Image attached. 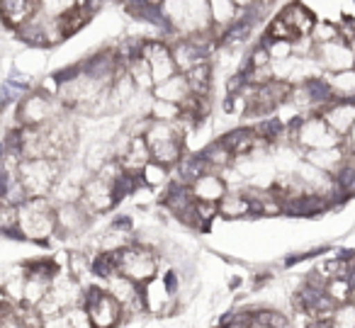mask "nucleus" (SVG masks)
<instances>
[{
	"label": "nucleus",
	"mask_w": 355,
	"mask_h": 328,
	"mask_svg": "<svg viewBox=\"0 0 355 328\" xmlns=\"http://www.w3.org/2000/svg\"><path fill=\"white\" fill-rule=\"evenodd\" d=\"M331 175H334L336 187H338L348 200L350 197H355V156L353 153H348V158H345V161L340 163Z\"/></svg>",
	"instance_id": "nucleus-22"
},
{
	"label": "nucleus",
	"mask_w": 355,
	"mask_h": 328,
	"mask_svg": "<svg viewBox=\"0 0 355 328\" xmlns=\"http://www.w3.org/2000/svg\"><path fill=\"white\" fill-rule=\"evenodd\" d=\"M88 219L90 212L76 202H61V207L56 209V229L64 234H80L88 226Z\"/></svg>",
	"instance_id": "nucleus-13"
},
{
	"label": "nucleus",
	"mask_w": 355,
	"mask_h": 328,
	"mask_svg": "<svg viewBox=\"0 0 355 328\" xmlns=\"http://www.w3.org/2000/svg\"><path fill=\"white\" fill-rule=\"evenodd\" d=\"M56 98L35 88L20 105H17V122L20 127H44L54 119Z\"/></svg>",
	"instance_id": "nucleus-5"
},
{
	"label": "nucleus",
	"mask_w": 355,
	"mask_h": 328,
	"mask_svg": "<svg viewBox=\"0 0 355 328\" xmlns=\"http://www.w3.org/2000/svg\"><path fill=\"white\" fill-rule=\"evenodd\" d=\"M17 229L25 239L44 241L56 231V207L46 197H30L17 207Z\"/></svg>",
	"instance_id": "nucleus-1"
},
{
	"label": "nucleus",
	"mask_w": 355,
	"mask_h": 328,
	"mask_svg": "<svg viewBox=\"0 0 355 328\" xmlns=\"http://www.w3.org/2000/svg\"><path fill=\"white\" fill-rule=\"evenodd\" d=\"M311 42L314 44H329V42H338L340 32H338V22L336 20H316L314 27L309 32Z\"/></svg>",
	"instance_id": "nucleus-26"
},
{
	"label": "nucleus",
	"mask_w": 355,
	"mask_h": 328,
	"mask_svg": "<svg viewBox=\"0 0 355 328\" xmlns=\"http://www.w3.org/2000/svg\"><path fill=\"white\" fill-rule=\"evenodd\" d=\"M256 134L263 139L266 144H275V141H280L282 137H285V132H287V124L282 122L280 117H263L261 122L256 124Z\"/></svg>",
	"instance_id": "nucleus-24"
},
{
	"label": "nucleus",
	"mask_w": 355,
	"mask_h": 328,
	"mask_svg": "<svg viewBox=\"0 0 355 328\" xmlns=\"http://www.w3.org/2000/svg\"><path fill=\"white\" fill-rule=\"evenodd\" d=\"M185 78H188V83H190V93L200 95V98H209V93H212V64H209V61L190 69L188 74H185Z\"/></svg>",
	"instance_id": "nucleus-21"
},
{
	"label": "nucleus",
	"mask_w": 355,
	"mask_h": 328,
	"mask_svg": "<svg viewBox=\"0 0 355 328\" xmlns=\"http://www.w3.org/2000/svg\"><path fill=\"white\" fill-rule=\"evenodd\" d=\"M326 294H329V299L336 307L338 304H348L353 299V282L348 277H331L326 282Z\"/></svg>",
	"instance_id": "nucleus-25"
},
{
	"label": "nucleus",
	"mask_w": 355,
	"mask_h": 328,
	"mask_svg": "<svg viewBox=\"0 0 355 328\" xmlns=\"http://www.w3.org/2000/svg\"><path fill=\"white\" fill-rule=\"evenodd\" d=\"M85 311L93 323V328H112L119 321L122 304L114 294L103 292V289H90L85 299Z\"/></svg>",
	"instance_id": "nucleus-7"
},
{
	"label": "nucleus",
	"mask_w": 355,
	"mask_h": 328,
	"mask_svg": "<svg viewBox=\"0 0 355 328\" xmlns=\"http://www.w3.org/2000/svg\"><path fill=\"white\" fill-rule=\"evenodd\" d=\"M37 12V0H0V17L12 32Z\"/></svg>",
	"instance_id": "nucleus-16"
},
{
	"label": "nucleus",
	"mask_w": 355,
	"mask_h": 328,
	"mask_svg": "<svg viewBox=\"0 0 355 328\" xmlns=\"http://www.w3.org/2000/svg\"><path fill=\"white\" fill-rule=\"evenodd\" d=\"M144 139H146L148 148H151V158L163 163V166H173V163L183 158V132L173 122L151 119Z\"/></svg>",
	"instance_id": "nucleus-2"
},
{
	"label": "nucleus",
	"mask_w": 355,
	"mask_h": 328,
	"mask_svg": "<svg viewBox=\"0 0 355 328\" xmlns=\"http://www.w3.org/2000/svg\"><path fill=\"white\" fill-rule=\"evenodd\" d=\"M219 141L224 144V146L229 148V151L234 153V156H248V153H253L258 146H266V141H263L261 137L256 134V129L253 127H239V129H232V132L224 134Z\"/></svg>",
	"instance_id": "nucleus-12"
},
{
	"label": "nucleus",
	"mask_w": 355,
	"mask_h": 328,
	"mask_svg": "<svg viewBox=\"0 0 355 328\" xmlns=\"http://www.w3.org/2000/svg\"><path fill=\"white\" fill-rule=\"evenodd\" d=\"M217 212L224 219H241V216H256L253 202L248 192H227L217 205Z\"/></svg>",
	"instance_id": "nucleus-17"
},
{
	"label": "nucleus",
	"mask_w": 355,
	"mask_h": 328,
	"mask_svg": "<svg viewBox=\"0 0 355 328\" xmlns=\"http://www.w3.org/2000/svg\"><path fill=\"white\" fill-rule=\"evenodd\" d=\"M319 114L326 119V124H329L338 137L345 139L355 124V103H348V100H336V103H331L326 110H321Z\"/></svg>",
	"instance_id": "nucleus-11"
},
{
	"label": "nucleus",
	"mask_w": 355,
	"mask_h": 328,
	"mask_svg": "<svg viewBox=\"0 0 355 328\" xmlns=\"http://www.w3.org/2000/svg\"><path fill=\"white\" fill-rule=\"evenodd\" d=\"M258 0H234V6L239 8V10H246V8H251V6H256Z\"/></svg>",
	"instance_id": "nucleus-34"
},
{
	"label": "nucleus",
	"mask_w": 355,
	"mask_h": 328,
	"mask_svg": "<svg viewBox=\"0 0 355 328\" xmlns=\"http://www.w3.org/2000/svg\"><path fill=\"white\" fill-rule=\"evenodd\" d=\"M190 187H193L195 200L207 202V205H219V202H222V197L227 195V182H224V178H219L214 171L200 175Z\"/></svg>",
	"instance_id": "nucleus-14"
},
{
	"label": "nucleus",
	"mask_w": 355,
	"mask_h": 328,
	"mask_svg": "<svg viewBox=\"0 0 355 328\" xmlns=\"http://www.w3.org/2000/svg\"><path fill=\"white\" fill-rule=\"evenodd\" d=\"M277 15H280L282 20L292 27V32H295L297 37H309L314 22L319 20V17H316L314 12L302 3V0H290V3H285Z\"/></svg>",
	"instance_id": "nucleus-10"
},
{
	"label": "nucleus",
	"mask_w": 355,
	"mask_h": 328,
	"mask_svg": "<svg viewBox=\"0 0 355 328\" xmlns=\"http://www.w3.org/2000/svg\"><path fill=\"white\" fill-rule=\"evenodd\" d=\"M202 156H205V161L209 163V168H212V171H222V168H227L229 163H232L234 153L229 151L222 141H214V144H209V146L205 148Z\"/></svg>",
	"instance_id": "nucleus-27"
},
{
	"label": "nucleus",
	"mask_w": 355,
	"mask_h": 328,
	"mask_svg": "<svg viewBox=\"0 0 355 328\" xmlns=\"http://www.w3.org/2000/svg\"><path fill=\"white\" fill-rule=\"evenodd\" d=\"M180 112H183L180 105L166 103V100H153L151 105V119H158V122H178Z\"/></svg>",
	"instance_id": "nucleus-29"
},
{
	"label": "nucleus",
	"mask_w": 355,
	"mask_h": 328,
	"mask_svg": "<svg viewBox=\"0 0 355 328\" xmlns=\"http://www.w3.org/2000/svg\"><path fill=\"white\" fill-rule=\"evenodd\" d=\"M258 3H261V6H266V8H270L272 3H275V0H258Z\"/></svg>",
	"instance_id": "nucleus-35"
},
{
	"label": "nucleus",
	"mask_w": 355,
	"mask_h": 328,
	"mask_svg": "<svg viewBox=\"0 0 355 328\" xmlns=\"http://www.w3.org/2000/svg\"><path fill=\"white\" fill-rule=\"evenodd\" d=\"M20 182L30 197H46L59 182V161H54V158H22Z\"/></svg>",
	"instance_id": "nucleus-3"
},
{
	"label": "nucleus",
	"mask_w": 355,
	"mask_h": 328,
	"mask_svg": "<svg viewBox=\"0 0 355 328\" xmlns=\"http://www.w3.org/2000/svg\"><path fill=\"white\" fill-rule=\"evenodd\" d=\"M331 326L334 328H355V307L353 302L348 304H338L331 313Z\"/></svg>",
	"instance_id": "nucleus-30"
},
{
	"label": "nucleus",
	"mask_w": 355,
	"mask_h": 328,
	"mask_svg": "<svg viewBox=\"0 0 355 328\" xmlns=\"http://www.w3.org/2000/svg\"><path fill=\"white\" fill-rule=\"evenodd\" d=\"M209 3V20H212V27L219 32V37H222V32L227 30L229 25H234L239 17V8L234 6V0H207Z\"/></svg>",
	"instance_id": "nucleus-18"
},
{
	"label": "nucleus",
	"mask_w": 355,
	"mask_h": 328,
	"mask_svg": "<svg viewBox=\"0 0 355 328\" xmlns=\"http://www.w3.org/2000/svg\"><path fill=\"white\" fill-rule=\"evenodd\" d=\"M232 328H246V326H232Z\"/></svg>",
	"instance_id": "nucleus-36"
},
{
	"label": "nucleus",
	"mask_w": 355,
	"mask_h": 328,
	"mask_svg": "<svg viewBox=\"0 0 355 328\" xmlns=\"http://www.w3.org/2000/svg\"><path fill=\"white\" fill-rule=\"evenodd\" d=\"M117 268L124 277L134 279V282H148L156 275V255L148 248H127L117 250Z\"/></svg>",
	"instance_id": "nucleus-4"
},
{
	"label": "nucleus",
	"mask_w": 355,
	"mask_h": 328,
	"mask_svg": "<svg viewBox=\"0 0 355 328\" xmlns=\"http://www.w3.org/2000/svg\"><path fill=\"white\" fill-rule=\"evenodd\" d=\"M141 56L146 59L148 69H151L153 85L163 83L166 78H171V76L178 74L175 61H173L171 42H166V40H144Z\"/></svg>",
	"instance_id": "nucleus-6"
},
{
	"label": "nucleus",
	"mask_w": 355,
	"mask_h": 328,
	"mask_svg": "<svg viewBox=\"0 0 355 328\" xmlns=\"http://www.w3.org/2000/svg\"><path fill=\"white\" fill-rule=\"evenodd\" d=\"M353 6H355V0H353Z\"/></svg>",
	"instance_id": "nucleus-38"
},
{
	"label": "nucleus",
	"mask_w": 355,
	"mask_h": 328,
	"mask_svg": "<svg viewBox=\"0 0 355 328\" xmlns=\"http://www.w3.org/2000/svg\"><path fill=\"white\" fill-rule=\"evenodd\" d=\"M117 205L114 200L112 185L107 180H103L100 175H95L93 180L85 182L83 187V207L88 212H107Z\"/></svg>",
	"instance_id": "nucleus-9"
},
{
	"label": "nucleus",
	"mask_w": 355,
	"mask_h": 328,
	"mask_svg": "<svg viewBox=\"0 0 355 328\" xmlns=\"http://www.w3.org/2000/svg\"><path fill=\"white\" fill-rule=\"evenodd\" d=\"M256 323L266 328H287V318L280 311H261L256 316Z\"/></svg>",
	"instance_id": "nucleus-32"
},
{
	"label": "nucleus",
	"mask_w": 355,
	"mask_h": 328,
	"mask_svg": "<svg viewBox=\"0 0 355 328\" xmlns=\"http://www.w3.org/2000/svg\"><path fill=\"white\" fill-rule=\"evenodd\" d=\"M153 3H161V0H153Z\"/></svg>",
	"instance_id": "nucleus-37"
},
{
	"label": "nucleus",
	"mask_w": 355,
	"mask_h": 328,
	"mask_svg": "<svg viewBox=\"0 0 355 328\" xmlns=\"http://www.w3.org/2000/svg\"><path fill=\"white\" fill-rule=\"evenodd\" d=\"M331 88H334L336 100H348L355 103V69L336 71V74H326Z\"/></svg>",
	"instance_id": "nucleus-19"
},
{
	"label": "nucleus",
	"mask_w": 355,
	"mask_h": 328,
	"mask_svg": "<svg viewBox=\"0 0 355 328\" xmlns=\"http://www.w3.org/2000/svg\"><path fill=\"white\" fill-rule=\"evenodd\" d=\"M263 35L270 37V40H290V42L297 40V35L292 32V27L287 25L280 15H275L270 22H268V27H266V32H263Z\"/></svg>",
	"instance_id": "nucleus-31"
},
{
	"label": "nucleus",
	"mask_w": 355,
	"mask_h": 328,
	"mask_svg": "<svg viewBox=\"0 0 355 328\" xmlns=\"http://www.w3.org/2000/svg\"><path fill=\"white\" fill-rule=\"evenodd\" d=\"M314 61L324 74H336V71L355 69V51L350 49L348 42H329V44H314Z\"/></svg>",
	"instance_id": "nucleus-8"
},
{
	"label": "nucleus",
	"mask_w": 355,
	"mask_h": 328,
	"mask_svg": "<svg viewBox=\"0 0 355 328\" xmlns=\"http://www.w3.org/2000/svg\"><path fill=\"white\" fill-rule=\"evenodd\" d=\"M209 171H212V168H209V163L205 161L202 153H195V156H183L180 161H178L180 182H185V185H193L200 175H205V173H209Z\"/></svg>",
	"instance_id": "nucleus-20"
},
{
	"label": "nucleus",
	"mask_w": 355,
	"mask_h": 328,
	"mask_svg": "<svg viewBox=\"0 0 355 328\" xmlns=\"http://www.w3.org/2000/svg\"><path fill=\"white\" fill-rule=\"evenodd\" d=\"M343 146L348 148V153H353V151H355V124H353V129L348 132V137L343 139Z\"/></svg>",
	"instance_id": "nucleus-33"
},
{
	"label": "nucleus",
	"mask_w": 355,
	"mask_h": 328,
	"mask_svg": "<svg viewBox=\"0 0 355 328\" xmlns=\"http://www.w3.org/2000/svg\"><path fill=\"white\" fill-rule=\"evenodd\" d=\"M168 180V166H163V163L158 161H148L146 166L141 168V182L148 187H158L163 185V182Z\"/></svg>",
	"instance_id": "nucleus-28"
},
{
	"label": "nucleus",
	"mask_w": 355,
	"mask_h": 328,
	"mask_svg": "<svg viewBox=\"0 0 355 328\" xmlns=\"http://www.w3.org/2000/svg\"><path fill=\"white\" fill-rule=\"evenodd\" d=\"M171 299H173V294L168 292L163 279H148L146 289H144V302L148 304L151 311H163V309L171 304Z\"/></svg>",
	"instance_id": "nucleus-23"
},
{
	"label": "nucleus",
	"mask_w": 355,
	"mask_h": 328,
	"mask_svg": "<svg viewBox=\"0 0 355 328\" xmlns=\"http://www.w3.org/2000/svg\"><path fill=\"white\" fill-rule=\"evenodd\" d=\"M151 95H153V100H166V103L183 105L193 93H190V83H188V78H185V74H180V71H178L175 76L166 78L163 83L153 85Z\"/></svg>",
	"instance_id": "nucleus-15"
}]
</instances>
